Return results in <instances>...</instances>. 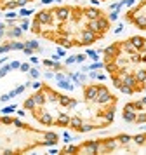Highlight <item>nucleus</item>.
<instances>
[{
    "label": "nucleus",
    "mask_w": 146,
    "mask_h": 155,
    "mask_svg": "<svg viewBox=\"0 0 146 155\" xmlns=\"http://www.w3.org/2000/svg\"><path fill=\"white\" fill-rule=\"evenodd\" d=\"M89 77H90V79H97V73H96V71H90Z\"/></svg>",
    "instance_id": "obj_24"
},
{
    "label": "nucleus",
    "mask_w": 146,
    "mask_h": 155,
    "mask_svg": "<svg viewBox=\"0 0 146 155\" xmlns=\"http://www.w3.org/2000/svg\"><path fill=\"white\" fill-rule=\"evenodd\" d=\"M87 56L90 57V59H94V61H97V57H99L97 52H96L94 49H87Z\"/></svg>",
    "instance_id": "obj_5"
},
{
    "label": "nucleus",
    "mask_w": 146,
    "mask_h": 155,
    "mask_svg": "<svg viewBox=\"0 0 146 155\" xmlns=\"http://www.w3.org/2000/svg\"><path fill=\"white\" fill-rule=\"evenodd\" d=\"M21 33H23V30H21V28H12V30H9V31H7V37L16 38V37H21Z\"/></svg>",
    "instance_id": "obj_3"
},
{
    "label": "nucleus",
    "mask_w": 146,
    "mask_h": 155,
    "mask_svg": "<svg viewBox=\"0 0 146 155\" xmlns=\"http://www.w3.org/2000/svg\"><path fill=\"white\" fill-rule=\"evenodd\" d=\"M54 79H56V80L59 82V80H63V79H66V75H64V73H58V75H54Z\"/></svg>",
    "instance_id": "obj_16"
},
{
    "label": "nucleus",
    "mask_w": 146,
    "mask_h": 155,
    "mask_svg": "<svg viewBox=\"0 0 146 155\" xmlns=\"http://www.w3.org/2000/svg\"><path fill=\"white\" fill-rule=\"evenodd\" d=\"M28 26H30V21H28V19H23V21H21V30L24 31V30H28Z\"/></svg>",
    "instance_id": "obj_11"
},
{
    "label": "nucleus",
    "mask_w": 146,
    "mask_h": 155,
    "mask_svg": "<svg viewBox=\"0 0 146 155\" xmlns=\"http://www.w3.org/2000/svg\"><path fill=\"white\" fill-rule=\"evenodd\" d=\"M16 108H17L16 105H11V106H5V108H2V113H4V115H9V113H12V112H14Z\"/></svg>",
    "instance_id": "obj_6"
},
{
    "label": "nucleus",
    "mask_w": 146,
    "mask_h": 155,
    "mask_svg": "<svg viewBox=\"0 0 146 155\" xmlns=\"http://www.w3.org/2000/svg\"><path fill=\"white\" fill-rule=\"evenodd\" d=\"M73 63H77V57L75 56H70L68 59H66V65H73Z\"/></svg>",
    "instance_id": "obj_15"
},
{
    "label": "nucleus",
    "mask_w": 146,
    "mask_h": 155,
    "mask_svg": "<svg viewBox=\"0 0 146 155\" xmlns=\"http://www.w3.org/2000/svg\"><path fill=\"white\" fill-rule=\"evenodd\" d=\"M26 47L33 49V51H40V44L36 42V40H28V42H26Z\"/></svg>",
    "instance_id": "obj_4"
},
{
    "label": "nucleus",
    "mask_w": 146,
    "mask_h": 155,
    "mask_svg": "<svg viewBox=\"0 0 146 155\" xmlns=\"http://www.w3.org/2000/svg\"><path fill=\"white\" fill-rule=\"evenodd\" d=\"M118 14H120V12H118V9H117V11H113L111 14L108 16V19H110V21H115V19H118Z\"/></svg>",
    "instance_id": "obj_7"
},
{
    "label": "nucleus",
    "mask_w": 146,
    "mask_h": 155,
    "mask_svg": "<svg viewBox=\"0 0 146 155\" xmlns=\"http://www.w3.org/2000/svg\"><path fill=\"white\" fill-rule=\"evenodd\" d=\"M56 54H59V56H64V49H63V47H59V49H58V52H56Z\"/></svg>",
    "instance_id": "obj_23"
},
{
    "label": "nucleus",
    "mask_w": 146,
    "mask_h": 155,
    "mask_svg": "<svg viewBox=\"0 0 146 155\" xmlns=\"http://www.w3.org/2000/svg\"><path fill=\"white\" fill-rule=\"evenodd\" d=\"M19 66H21L19 61H12V63H11V68H19Z\"/></svg>",
    "instance_id": "obj_17"
},
{
    "label": "nucleus",
    "mask_w": 146,
    "mask_h": 155,
    "mask_svg": "<svg viewBox=\"0 0 146 155\" xmlns=\"http://www.w3.org/2000/svg\"><path fill=\"white\" fill-rule=\"evenodd\" d=\"M42 63H44V66L52 68V70H63V65H59L58 61H54V59H44Z\"/></svg>",
    "instance_id": "obj_1"
},
{
    "label": "nucleus",
    "mask_w": 146,
    "mask_h": 155,
    "mask_svg": "<svg viewBox=\"0 0 146 155\" xmlns=\"http://www.w3.org/2000/svg\"><path fill=\"white\" fill-rule=\"evenodd\" d=\"M24 87H26V85H19V87L16 89V94H21V92L24 91Z\"/></svg>",
    "instance_id": "obj_21"
},
{
    "label": "nucleus",
    "mask_w": 146,
    "mask_h": 155,
    "mask_svg": "<svg viewBox=\"0 0 146 155\" xmlns=\"http://www.w3.org/2000/svg\"><path fill=\"white\" fill-rule=\"evenodd\" d=\"M30 63L36 65V63H38V57H36V56H31V57H30Z\"/></svg>",
    "instance_id": "obj_19"
},
{
    "label": "nucleus",
    "mask_w": 146,
    "mask_h": 155,
    "mask_svg": "<svg viewBox=\"0 0 146 155\" xmlns=\"http://www.w3.org/2000/svg\"><path fill=\"white\" fill-rule=\"evenodd\" d=\"M9 70H12V68H11V63H9V65H5V66H4L2 70H0V77H4V75H7V71H9Z\"/></svg>",
    "instance_id": "obj_8"
},
{
    "label": "nucleus",
    "mask_w": 146,
    "mask_h": 155,
    "mask_svg": "<svg viewBox=\"0 0 146 155\" xmlns=\"http://www.w3.org/2000/svg\"><path fill=\"white\" fill-rule=\"evenodd\" d=\"M35 106H36V103H35V99L31 98V96H30V98H28V99L23 103V108H24V110H30V112H31Z\"/></svg>",
    "instance_id": "obj_2"
},
{
    "label": "nucleus",
    "mask_w": 146,
    "mask_h": 155,
    "mask_svg": "<svg viewBox=\"0 0 146 155\" xmlns=\"http://www.w3.org/2000/svg\"><path fill=\"white\" fill-rule=\"evenodd\" d=\"M75 57H77V63H84L87 56H85V54H78V56H75Z\"/></svg>",
    "instance_id": "obj_14"
},
{
    "label": "nucleus",
    "mask_w": 146,
    "mask_h": 155,
    "mask_svg": "<svg viewBox=\"0 0 146 155\" xmlns=\"http://www.w3.org/2000/svg\"><path fill=\"white\" fill-rule=\"evenodd\" d=\"M134 2H136V0H123V5H134Z\"/></svg>",
    "instance_id": "obj_18"
},
{
    "label": "nucleus",
    "mask_w": 146,
    "mask_h": 155,
    "mask_svg": "<svg viewBox=\"0 0 146 155\" xmlns=\"http://www.w3.org/2000/svg\"><path fill=\"white\" fill-rule=\"evenodd\" d=\"M141 103H143V105L146 106V98H143V99H141Z\"/></svg>",
    "instance_id": "obj_25"
},
{
    "label": "nucleus",
    "mask_w": 146,
    "mask_h": 155,
    "mask_svg": "<svg viewBox=\"0 0 146 155\" xmlns=\"http://www.w3.org/2000/svg\"><path fill=\"white\" fill-rule=\"evenodd\" d=\"M30 75L33 77V79H36V77H38V75H40V71H38V70H36V68H30Z\"/></svg>",
    "instance_id": "obj_10"
},
{
    "label": "nucleus",
    "mask_w": 146,
    "mask_h": 155,
    "mask_svg": "<svg viewBox=\"0 0 146 155\" xmlns=\"http://www.w3.org/2000/svg\"><path fill=\"white\" fill-rule=\"evenodd\" d=\"M45 79H54V73H50V71H45Z\"/></svg>",
    "instance_id": "obj_22"
},
{
    "label": "nucleus",
    "mask_w": 146,
    "mask_h": 155,
    "mask_svg": "<svg viewBox=\"0 0 146 155\" xmlns=\"http://www.w3.org/2000/svg\"><path fill=\"white\" fill-rule=\"evenodd\" d=\"M23 51H24V54H28V56H31V54H33V49H30V47H24Z\"/></svg>",
    "instance_id": "obj_20"
},
{
    "label": "nucleus",
    "mask_w": 146,
    "mask_h": 155,
    "mask_svg": "<svg viewBox=\"0 0 146 155\" xmlns=\"http://www.w3.org/2000/svg\"><path fill=\"white\" fill-rule=\"evenodd\" d=\"M31 12H33V11H31V9H21V11H19V14H21V16H23V17H26V16H30V14H31Z\"/></svg>",
    "instance_id": "obj_9"
},
{
    "label": "nucleus",
    "mask_w": 146,
    "mask_h": 155,
    "mask_svg": "<svg viewBox=\"0 0 146 155\" xmlns=\"http://www.w3.org/2000/svg\"><path fill=\"white\" fill-rule=\"evenodd\" d=\"M19 68H21V71H30V68H31V66H30V63H21V66H19Z\"/></svg>",
    "instance_id": "obj_12"
},
{
    "label": "nucleus",
    "mask_w": 146,
    "mask_h": 155,
    "mask_svg": "<svg viewBox=\"0 0 146 155\" xmlns=\"http://www.w3.org/2000/svg\"><path fill=\"white\" fill-rule=\"evenodd\" d=\"M16 16H17V14H16L14 11H9V12L5 14V17H7V19H16Z\"/></svg>",
    "instance_id": "obj_13"
}]
</instances>
